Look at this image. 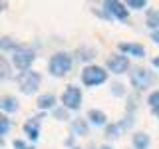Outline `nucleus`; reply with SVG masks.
Returning a JSON list of instances; mask_svg holds the SVG:
<instances>
[{"label":"nucleus","mask_w":159,"mask_h":149,"mask_svg":"<svg viewBox=\"0 0 159 149\" xmlns=\"http://www.w3.org/2000/svg\"><path fill=\"white\" fill-rule=\"evenodd\" d=\"M106 79H107V72L99 66H86L84 72H82V82H84V86H88V88L102 86Z\"/></svg>","instance_id":"f03ea898"},{"label":"nucleus","mask_w":159,"mask_h":149,"mask_svg":"<svg viewBox=\"0 0 159 149\" xmlns=\"http://www.w3.org/2000/svg\"><path fill=\"white\" fill-rule=\"evenodd\" d=\"M18 86L24 93H34L40 88V74L38 72H22L18 76Z\"/></svg>","instance_id":"423d86ee"},{"label":"nucleus","mask_w":159,"mask_h":149,"mask_svg":"<svg viewBox=\"0 0 159 149\" xmlns=\"http://www.w3.org/2000/svg\"><path fill=\"white\" fill-rule=\"evenodd\" d=\"M8 129H10V121H8V117L0 113V145H2V135H6Z\"/></svg>","instance_id":"a211bd4d"},{"label":"nucleus","mask_w":159,"mask_h":149,"mask_svg":"<svg viewBox=\"0 0 159 149\" xmlns=\"http://www.w3.org/2000/svg\"><path fill=\"white\" fill-rule=\"evenodd\" d=\"M14 149H34V147L28 145V143H24L22 139H14Z\"/></svg>","instance_id":"5701e85b"},{"label":"nucleus","mask_w":159,"mask_h":149,"mask_svg":"<svg viewBox=\"0 0 159 149\" xmlns=\"http://www.w3.org/2000/svg\"><path fill=\"white\" fill-rule=\"evenodd\" d=\"M0 109H2V111H8V113L16 111L18 109V99L12 97V96H4L0 99Z\"/></svg>","instance_id":"9b49d317"},{"label":"nucleus","mask_w":159,"mask_h":149,"mask_svg":"<svg viewBox=\"0 0 159 149\" xmlns=\"http://www.w3.org/2000/svg\"><path fill=\"white\" fill-rule=\"evenodd\" d=\"M72 129H74L76 135H86V133H88V125L84 121H74L72 123Z\"/></svg>","instance_id":"6ab92c4d"},{"label":"nucleus","mask_w":159,"mask_h":149,"mask_svg":"<svg viewBox=\"0 0 159 149\" xmlns=\"http://www.w3.org/2000/svg\"><path fill=\"white\" fill-rule=\"evenodd\" d=\"M34 52L30 48H24V46H20L16 48L12 52V64L16 66V70H20V72H28V68L32 66V62H34Z\"/></svg>","instance_id":"7ed1b4c3"},{"label":"nucleus","mask_w":159,"mask_h":149,"mask_svg":"<svg viewBox=\"0 0 159 149\" xmlns=\"http://www.w3.org/2000/svg\"><path fill=\"white\" fill-rule=\"evenodd\" d=\"M0 10H2V4H0Z\"/></svg>","instance_id":"c85d7f7f"},{"label":"nucleus","mask_w":159,"mask_h":149,"mask_svg":"<svg viewBox=\"0 0 159 149\" xmlns=\"http://www.w3.org/2000/svg\"><path fill=\"white\" fill-rule=\"evenodd\" d=\"M8 78H10V66H8L6 60L0 56V82H4V79H8Z\"/></svg>","instance_id":"f3484780"},{"label":"nucleus","mask_w":159,"mask_h":149,"mask_svg":"<svg viewBox=\"0 0 159 149\" xmlns=\"http://www.w3.org/2000/svg\"><path fill=\"white\" fill-rule=\"evenodd\" d=\"M129 82L135 89H145L155 82V76L151 72H147L145 68H133L131 74H129Z\"/></svg>","instance_id":"20e7f679"},{"label":"nucleus","mask_w":159,"mask_h":149,"mask_svg":"<svg viewBox=\"0 0 159 149\" xmlns=\"http://www.w3.org/2000/svg\"><path fill=\"white\" fill-rule=\"evenodd\" d=\"M107 70L113 74H123L129 70V60L123 54H116V56L107 58Z\"/></svg>","instance_id":"0eeeda50"},{"label":"nucleus","mask_w":159,"mask_h":149,"mask_svg":"<svg viewBox=\"0 0 159 149\" xmlns=\"http://www.w3.org/2000/svg\"><path fill=\"white\" fill-rule=\"evenodd\" d=\"M103 6H106V10L109 14H111L113 18L117 20H127V8L123 2H117V0H107V2H103Z\"/></svg>","instance_id":"6e6552de"},{"label":"nucleus","mask_w":159,"mask_h":149,"mask_svg":"<svg viewBox=\"0 0 159 149\" xmlns=\"http://www.w3.org/2000/svg\"><path fill=\"white\" fill-rule=\"evenodd\" d=\"M121 127H123V123H119V125H109L107 127V137H117Z\"/></svg>","instance_id":"412c9836"},{"label":"nucleus","mask_w":159,"mask_h":149,"mask_svg":"<svg viewBox=\"0 0 159 149\" xmlns=\"http://www.w3.org/2000/svg\"><path fill=\"white\" fill-rule=\"evenodd\" d=\"M153 66L159 68V56H157V58H153Z\"/></svg>","instance_id":"bb28decb"},{"label":"nucleus","mask_w":159,"mask_h":149,"mask_svg":"<svg viewBox=\"0 0 159 149\" xmlns=\"http://www.w3.org/2000/svg\"><path fill=\"white\" fill-rule=\"evenodd\" d=\"M133 147L135 149H147L149 147V137L145 133H135V135H133Z\"/></svg>","instance_id":"4468645a"},{"label":"nucleus","mask_w":159,"mask_h":149,"mask_svg":"<svg viewBox=\"0 0 159 149\" xmlns=\"http://www.w3.org/2000/svg\"><path fill=\"white\" fill-rule=\"evenodd\" d=\"M151 40H153V42H155L157 46H159V30H157V32H153V34H151Z\"/></svg>","instance_id":"a878e982"},{"label":"nucleus","mask_w":159,"mask_h":149,"mask_svg":"<svg viewBox=\"0 0 159 149\" xmlns=\"http://www.w3.org/2000/svg\"><path fill=\"white\" fill-rule=\"evenodd\" d=\"M147 103H149V107H151L153 115L159 117V92H153L151 96L147 97Z\"/></svg>","instance_id":"dca6fc26"},{"label":"nucleus","mask_w":159,"mask_h":149,"mask_svg":"<svg viewBox=\"0 0 159 149\" xmlns=\"http://www.w3.org/2000/svg\"><path fill=\"white\" fill-rule=\"evenodd\" d=\"M0 48H4V50H16V46H14V42H10V38H2L0 40Z\"/></svg>","instance_id":"4be33fe9"},{"label":"nucleus","mask_w":159,"mask_h":149,"mask_svg":"<svg viewBox=\"0 0 159 149\" xmlns=\"http://www.w3.org/2000/svg\"><path fill=\"white\" fill-rule=\"evenodd\" d=\"M125 6L133 8V10H141V8H145V6H147V2H145V0H129Z\"/></svg>","instance_id":"aec40b11"},{"label":"nucleus","mask_w":159,"mask_h":149,"mask_svg":"<svg viewBox=\"0 0 159 149\" xmlns=\"http://www.w3.org/2000/svg\"><path fill=\"white\" fill-rule=\"evenodd\" d=\"M48 68H50V74H52V76H56V78L66 76L70 70H72V56H70V54H66V52L54 54V56L50 58Z\"/></svg>","instance_id":"f257e3e1"},{"label":"nucleus","mask_w":159,"mask_h":149,"mask_svg":"<svg viewBox=\"0 0 159 149\" xmlns=\"http://www.w3.org/2000/svg\"><path fill=\"white\" fill-rule=\"evenodd\" d=\"M24 131H26V135L30 139H38V119H30V121L24 125Z\"/></svg>","instance_id":"2eb2a0df"},{"label":"nucleus","mask_w":159,"mask_h":149,"mask_svg":"<svg viewBox=\"0 0 159 149\" xmlns=\"http://www.w3.org/2000/svg\"><path fill=\"white\" fill-rule=\"evenodd\" d=\"M119 50L127 56H133V58H143L145 56V48L141 44H129V42H121L119 44Z\"/></svg>","instance_id":"1a4fd4ad"},{"label":"nucleus","mask_w":159,"mask_h":149,"mask_svg":"<svg viewBox=\"0 0 159 149\" xmlns=\"http://www.w3.org/2000/svg\"><path fill=\"white\" fill-rule=\"evenodd\" d=\"M56 106V97L52 96V93H44V96L38 97V107L40 109H52Z\"/></svg>","instance_id":"f8f14e48"},{"label":"nucleus","mask_w":159,"mask_h":149,"mask_svg":"<svg viewBox=\"0 0 159 149\" xmlns=\"http://www.w3.org/2000/svg\"><path fill=\"white\" fill-rule=\"evenodd\" d=\"M99 149H113V147H109V145H103V147H99Z\"/></svg>","instance_id":"cd10ccee"},{"label":"nucleus","mask_w":159,"mask_h":149,"mask_svg":"<svg viewBox=\"0 0 159 149\" xmlns=\"http://www.w3.org/2000/svg\"><path fill=\"white\" fill-rule=\"evenodd\" d=\"M88 119H89L92 125H98V127H102V125H106V123H107L106 113L99 111V109H89V111H88Z\"/></svg>","instance_id":"9d476101"},{"label":"nucleus","mask_w":159,"mask_h":149,"mask_svg":"<svg viewBox=\"0 0 159 149\" xmlns=\"http://www.w3.org/2000/svg\"><path fill=\"white\" fill-rule=\"evenodd\" d=\"M62 103L66 109H72V111L80 109L82 107V89L76 86H68L62 93Z\"/></svg>","instance_id":"39448f33"},{"label":"nucleus","mask_w":159,"mask_h":149,"mask_svg":"<svg viewBox=\"0 0 159 149\" xmlns=\"http://www.w3.org/2000/svg\"><path fill=\"white\" fill-rule=\"evenodd\" d=\"M54 113H56L58 119H68V111H66V109H56Z\"/></svg>","instance_id":"b1692460"},{"label":"nucleus","mask_w":159,"mask_h":149,"mask_svg":"<svg viewBox=\"0 0 159 149\" xmlns=\"http://www.w3.org/2000/svg\"><path fill=\"white\" fill-rule=\"evenodd\" d=\"M113 93H117V96H121V93H123V89H121V86H119V84H116V86H113Z\"/></svg>","instance_id":"393cba45"},{"label":"nucleus","mask_w":159,"mask_h":149,"mask_svg":"<svg viewBox=\"0 0 159 149\" xmlns=\"http://www.w3.org/2000/svg\"><path fill=\"white\" fill-rule=\"evenodd\" d=\"M145 24H147V28H153V32H157V28H159V10H149L147 18H145Z\"/></svg>","instance_id":"ddd939ff"}]
</instances>
